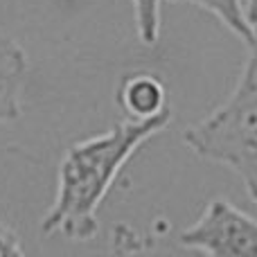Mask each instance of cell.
Returning a JSON list of instances; mask_svg holds the SVG:
<instances>
[{
	"label": "cell",
	"instance_id": "7a4b0ae2",
	"mask_svg": "<svg viewBox=\"0 0 257 257\" xmlns=\"http://www.w3.org/2000/svg\"><path fill=\"white\" fill-rule=\"evenodd\" d=\"M237 86L210 115L183 131V142L203 160L228 167L257 203V25Z\"/></svg>",
	"mask_w": 257,
	"mask_h": 257
},
{
	"label": "cell",
	"instance_id": "ba28073f",
	"mask_svg": "<svg viewBox=\"0 0 257 257\" xmlns=\"http://www.w3.org/2000/svg\"><path fill=\"white\" fill-rule=\"evenodd\" d=\"M23 253L25 250L21 246V237L0 221V257H21Z\"/></svg>",
	"mask_w": 257,
	"mask_h": 257
},
{
	"label": "cell",
	"instance_id": "6da1fadb",
	"mask_svg": "<svg viewBox=\"0 0 257 257\" xmlns=\"http://www.w3.org/2000/svg\"><path fill=\"white\" fill-rule=\"evenodd\" d=\"M172 122V108L147 120L128 117L106 133L79 140L66 151L57 174V196L41 219L43 235L88 241L97 235V210L138 149Z\"/></svg>",
	"mask_w": 257,
	"mask_h": 257
},
{
	"label": "cell",
	"instance_id": "277c9868",
	"mask_svg": "<svg viewBox=\"0 0 257 257\" xmlns=\"http://www.w3.org/2000/svg\"><path fill=\"white\" fill-rule=\"evenodd\" d=\"M27 54L12 36H0V124L21 117Z\"/></svg>",
	"mask_w": 257,
	"mask_h": 257
},
{
	"label": "cell",
	"instance_id": "3957f363",
	"mask_svg": "<svg viewBox=\"0 0 257 257\" xmlns=\"http://www.w3.org/2000/svg\"><path fill=\"white\" fill-rule=\"evenodd\" d=\"M178 241L185 248L212 257H257V219L228 199L217 196L181 232Z\"/></svg>",
	"mask_w": 257,
	"mask_h": 257
},
{
	"label": "cell",
	"instance_id": "8992f818",
	"mask_svg": "<svg viewBox=\"0 0 257 257\" xmlns=\"http://www.w3.org/2000/svg\"><path fill=\"white\" fill-rule=\"evenodd\" d=\"M174 3H190V5L205 9V12H210L221 25H226L244 43L253 34V25H250L248 16H246L244 0H174Z\"/></svg>",
	"mask_w": 257,
	"mask_h": 257
},
{
	"label": "cell",
	"instance_id": "9c48e42d",
	"mask_svg": "<svg viewBox=\"0 0 257 257\" xmlns=\"http://www.w3.org/2000/svg\"><path fill=\"white\" fill-rule=\"evenodd\" d=\"M246 5V16H248L250 25H257V0H244Z\"/></svg>",
	"mask_w": 257,
	"mask_h": 257
},
{
	"label": "cell",
	"instance_id": "5b68a950",
	"mask_svg": "<svg viewBox=\"0 0 257 257\" xmlns=\"http://www.w3.org/2000/svg\"><path fill=\"white\" fill-rule=\"evenodd\" d=\"M117 104L128 117L147 120L167 106V88L151 72H133L126 75L117 86Z\"/></svg>",
	"mask_w": 257,
	"mask_h": 257
},
{
	"label": "cell",
	"instance_id": "52a82bcc",
	"mask_svg": "<svg viewBox=\"0 0 257 257\" xmlns=\"http://www.w3.org/2000/svg\"><path fill=\"white\" fill-rule=\"evenodd\" d=\"M138 39L151 48L160 39V5L163 0H131Z\"/></svg>",
	"mask_w": 257,
	"mask_h": 257
}]
</instances>
